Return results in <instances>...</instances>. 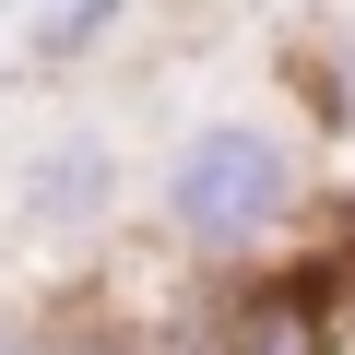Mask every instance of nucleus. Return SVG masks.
I'll use <instances>...</instances> for the list:
<instances>
[{"label":"nucleus","mask_w":355,"mask_h":355,"mask_svg":"<svg viewBox=\"0 0 355 355\" xmlns=\"http://www.w3.org/2000/svg\"><path fill=\"white\" fill-rule=\"evenodd\" d=\"M119 202H130V166H119L107 130H60V142H36V154H24V190H12V214H24L36 237H95Z\"/></svg>","instance_id":"nucleus-2"},{"label":"nucleus","mask_w":355,"mask_h":355,"mask_svg":"<svg viewBox=\"0 0 355 355\" xmlns=\"http://www.w3.org/2000/svg\"><path fill=\"white\" fill-rule=\"evenodd\" d=\"M296 214H308V154L261 107H214L154 154V225L190 261H261Z\"/></svg>","instance_id":"nucleus-1"},{"label":"nucleus","mask_w":355,"mask_h":355,"mask_svg":"<svg viewBox=\"0 0 355 355\" xmlns=\"http://www.w3.org/2000/svg\"><path fill=\"white\" fill-rule=\"evenodd\" d=\"M0 355H60V343H48V331H36L24 308H0Z\"/></svg>","instance_id":"nucleus-6"},{"label":"nucleus","mask_w":355,"mask_h":355,"mask_svg":"<svg viewBox=\"0 0 355 355\" xmlns=\"http://www.w3.org/2000/svg\"><path fill=\"white\" fill-rule=\"evenodd\" d=\"M320 119L355 130V24H320Z\"/></svg>","instance_id":"nucleus-5"},{"label":"nucleus","mask_w":355,"mask_h":355,"mask_svg":"<svg viewBox=\"0 0 355 355\" xmlns=\"http://www.w3.org/2000/svg\"><path fill=\"white\" fill-rule=\"evenodd\" d=\"M214 355H320V331H308V320H296L284 296H261V308H249V320H237V331H225Z\"/></svg>","instance_id":"nucleus-4"},{"label":"nucleus","mask_w":355,"mask_h":355,"mask_svg":"<svg viewBox=\"0 0 355 355\" xmlns=\"http://www.w3.org/2000/svg\"><path fill=\"white\" fill-rule=\"evenodd\" d=\"M130 12H107V0H83V12H0V48H12V83H60L83 71L95 48H119Z\"/></svg>","instance_id":"nucleus-3"}]
</instances>
